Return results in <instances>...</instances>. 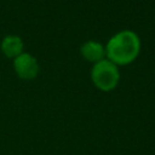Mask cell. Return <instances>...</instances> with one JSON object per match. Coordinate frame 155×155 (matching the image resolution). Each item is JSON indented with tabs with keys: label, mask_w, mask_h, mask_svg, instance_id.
<instances>
[{
	"label": "cell",
	"mask_w": 155,
	"mask_h": 155,
	"mask_svg": "<svg viewBox=\"0 0 155 155\" xmlns=\"http://www.w3.org/2000/svg\"><path fill=\"white\" fill-rule=\"evenodd\" d=\"M140 51V39L133 30H121L114 34L105 45L107 59L116 65L132 63Z\"/></svg>",
	"instance_id": "cell-1"
},
{
	"label": "cell",
	"mask_w": 155,
	"mask_h": 155,
	"mask_svg": "<svg viewBox=\"0 0 155 155\" xmlns=\"http://www.w3.org/2000/svg\"><path fill=\"white\" fill-rule=\"evenodd\" d=\"M91 79L98 90L109 92L117 86L120 80V71L116 64L105 58L93 64L91 69Z\"/></svg>",
	"instance_id": "cell-2"
},
{
	"label": "cell",
	"mask_w": 155,
	"mask_h": 155,
	"mask_svg": "<svg viewBox=\"0 0 155 155\" xmlns=\"http://www.w3.org/2000/svg\"><path fill=\"white\" fill-rule=\"evenodd\" d=\"M13 68L16 74L23 80L35 79L40 69L38 59L28 52H23L16 58H13Z\"/></svg>",
	"instance_id": "cell-3"
},
{
	"label": "cell",
	"mask_w": 155,
	"mask_h": 155,
	"mask_svg": "<svg viewBox=\"0 0 155 155\" xmlns=\"http://www.w3.org/2000/svg\"><path fill=\"white\" fill-rule=\"evenodd\" d=\"M80 53L86 61H88V62H91L93 64H96V63H98V62H101V61L107 58L105 46L102 42L96 41V40L85 41L80 46Z\"/></svg>",
	"instance_id": "cell-4"
},
{
	"label": "cell",
	"mask_w": 155,
	"mask_h": 155,
	"mask_svg": "<svg viewBox=\"0 0 155 155\" xmlns=\"http://www.w3.org/2000/svg\"><path fill=\"white\" fill-rule=\"evenodd\" d=\"M23 47H24L23 40L21 39V36L15 34L4 36L0 44L1 52L8 58H16L21 53H23Z\"/></svg>",
	"instance_id": "cell-5"
}]
</instances>
